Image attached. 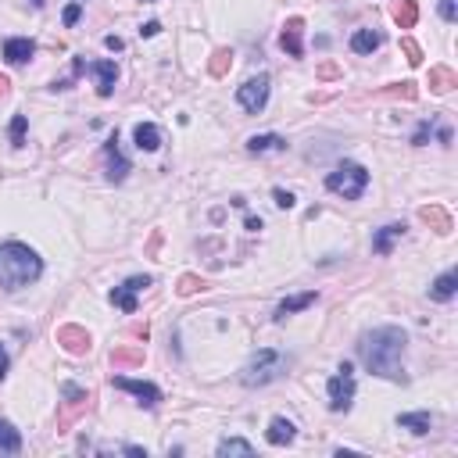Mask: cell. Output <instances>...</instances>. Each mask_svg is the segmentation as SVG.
<instances>
[{"label": "cell", "instance_id": "cell-20", "mask_svg": "<svg viewBox=\"0 0 458 458\" xmlns=\"http://www.w3.org/2000/svg\"><path fill=\"white\" fill-rule=\"evenodd\" d=\"M133 140H136L140 151H158V147H161V129H158L154 122H140V126L133 129Z\"/></svg>", "mask_w": 458, "mask_h": 458}, {"label": "cell", "instance_id": "cell-14", "mask_svg": "<svg viewBox=\"0 0 458 458\" xmlns=\"http://www.w3.org/2000/svg\"><path fill=\"white\" fill-rule=\"evenodd\" d=\"M33 54H36V43H33V40H25V36L4 40V61H8V65H25Z\"/></svg>", "mask_w": 458, "mask_h": 458}, {"label": "cell", "instance_id": "cell-46", "mask_svg": "<svg viewBox=\"0 0 458 458\" xmlns=\"http://www.w3.org/2000/svg\"><path fill=\"white\" fill-rule=\"evenodd\" d=\"M247 229H251V233H258V229H262V218H258V215H251V218H247Z\"/></svg>", "mask_w": 458, "mask_h": 458}, {"label": "cell", "instance_id": "cell-10", "mask_svg": "<svg viewBox=\"0 0 458 458\" xmlns=\"http://www.w3.org/2000/svg\"><path fill=\"white\" fill-rule=\"evenodd\" d=\"M104 154H107V183H126V176H129V158L119 151V133L114 136H107V143H104Z\"/></svg>", "mask_w": 458, "mask_h": 458}, {"label": "cell", "instance_id": "cell-6", "mask_svg": "<svg viewBox=\"0 0 458 458\" xmlns=\"http://www.w3.org/2000/svg\"><path fill=\"white\" fill-rule=\"evenodd\" d=\"M269 76L262 72V76H254V79H247L240 90H237V104L247 111V114H262L265 111V104H269Z\"/></svg>", "mask_w": 458, "mask_h": 458}, {"label": "cell", "instance_id": "cell-2", "mask_svg": "<svg viewBox=\"0 0 458 458\" xmlns=\"http://www.w3.org/2000/svg\"><path fill=\"white\" fill-rule=\"evenodd\" d=\"M40 276H43V262L33 247H25L18 240L0 244V286L4 290H25Z\"/></svg>", "mask_w": 458, "mask_h": 458}, {"label": "cell", "instance_id": "cell-12", "mask_svg": "<svg viewBox=\"0 0 458 458\" xmlns=\"http://www.w3.org/2000/svg\"><path fill=\"white\" fill-rule=\"evenodd\" d=\"M301 33H305V18L294 15V18H286L283 25V36H279V47L290 54V57H305V43H301Z\"/></svg>", "mask_w": 458, "mask_h": 458}, {"label": "cell", "instance_id": "cell-26", "mask_svg": "<svg viewBox=\"0 0 458 458\" xmlns=\"http://www.w3.org/2000/svg\"><path fill=\"white\" fill-rule=\"evenodd\" d=\"M18 451H22V433L8 419H0V454H18Z\"/></svg>", "mask_w": 458, "mask_h": 458}, {"label": "cell", "instance_id": "cell-44", "mask_svg": "<svg viewBox=\"0 0 458 458\" xmlns=\"http://www.w3.org/2000/svg\"><path fill=\"white\" fill-rule=\"evenodd\" d=\"M86 72V61H83V57H76V61H72V76H83Z\"/></svg>", "mask_w": 458, "mask_h": 458}, {"label": "cell", "instance_id": "cell-3", "mask_svg": "<svg viewBox=\"0 0 458 458\" xmlns=\"http://www.w3.org/2000/svg\"><path fill=\"white\" fill-rule=\"evenodd\" d=\"M286 369H290V355H283L276 348H262L258 355H251V362L240 369V383L244 387H269L276 383L279 376H286Z\"/></svg>", "mask_w": 458, "mask_h": 458}, {"label": "cell", "instance_id": "cell-48", "mask_svg": "<svg viewBox=\"0 0 458 458\" xmlns=\"http://www.w3.org/2000/svg\"><path fill=\"white\" fill-rule=\"evenodd\" d=\"M147 4H154V0H147Z\"/></svg>", "mask_w": 458, "mask_h": 458}, {"label": "cell", "instance_id": "cell-15", "mask_svg": "<svg viewBox=\"0 0 458 458\" xmlns=\"http://www.w3.org/2000/svg\"><path fill=\"white\" fill-rule=\"evenodd\" d=\"M294 437H298V426H294L290 419H283V416H276V419L269 423V430H265V440H269L272 447H286V444H294Z\"/></svg>", "mask_w": 458, "mask_h": 458}, {"label": "cell", "instance_id": "cell-25", "mask_svg": "<svg viewBox=\"0 0 458 458\" xmlns=\"http://www.w3.org/2000/svg\"><path fill=\"white\" fill-rule=\"evenodd\" d=\"M247 151H251V154L286 151V140H283V136H276V133H262V136H251V140H247Z\"/></svg>", "mask_w": 458, "mask_h": 458}, {"label": "cell", "instance_id": "cell-43", "mask_svg": "<svg viewBox=\"0 0 458 458\" xmlns=\"http://www.w3.org/2000/svg\"><path fill=\"white\" fill-rule=\"evenodd\" d=\"M122 451H126V454H143V458H147V447H140V444H126Z\"/></svg>", "mask_w": 458, "mask_h": 458}, {"label": "cell", "instance_id": "cell-32", "mask_svg": "<svg viewBox=\"0 0 458 458\" xmlns=\"http://www.w3.org/2000/svg\"><path fill=\"white\" fill-rule=\"evenodd\" d=\"M433 129H437V122H433V119H423L419 129L412 133V147H426V140L433 136Z\"/></svg>", "mask_w": 458, "mask_h": 458}, {"label": "cell", "instance_id": "cell-19", "mask_svg": "<svg viewBox=\"0 0 458 458\" xmlns=\"http://www.w3.org/2000/svg\"><path fill=\"white\" fill-rule=\"evenodd\" d=\"M454 290H458V272L451 269V272H444V276H437V279H433V286H430V298H433V301H451V298H454Z\"/></svg>", "mask_w": 458, "mask_h": 458}, {"label": "cell", "instance_id": "cell-23", "mask_svg": "<svg viewBox=\"0 0 458 458\" xmlns=\"http://www.w3.org/2000/svg\"><path fill=\"white\" fill-rule=\"evenodd\" d=\"M454 86H458L454 69H447V65L430 69V90H433V93H447V90H454Z\"/></svg>", "mask_w": 458, "mask_h": 458}, {"label": "cell", "instance_id": "cell-40", "mask_svg": "<svg viewBox=\"0 0 458 458\" xmlns=\"http://www.w3.org/2000/svg\"><path fill=\"white\" fill-rule=\"evenodd\" d=\"M104 47L107 50H126V40L122 36H104Z\"/></svg>", "mask_w": 458, "mask_h": 458}, {"label": "cell", "instance_id": "cell-9", "mask_svg": "<svg viewBox=\"0 0 458 458\" xmlns=\"http://www.w3.org/2000/svg\"><path fill=\"white\" fill-rule=\"evenodd\" d=\"M61 394H65L69 401H65V409H61V419H57V433H69L72 419H76L79 412H86V405H90V394H86L83 387H76V383H65V387H61Z\"/></svg>", "mask_w": 458, "mask_h": 458}, {"label": "cell", "instance_id": "cell-36", "mask_svg": "<svg viewBox=\"0 0 458 458\" xmlns=\"http://www.w3.org/2000/svg\"><path fill=\"white\" fill-rule=\"evenodd\" d=\"M315 76H319V79H336V76H340V65H336V61H322V65L315 69Z\"/></svg>", "mask_w": 458, "mask_h": 458}, {"label": "cell", "instance_id": "cell-18", "mask_svg": "<svg viewBox=\"0 0 458 458\" xmlns=\"http://www.w3.org/2000/svg\"><path fill=\"white\" fill-rule=\"evenodd\" d=\"M390 18H394L401 29H416V22H419V4H416V0H394Z\"/></svg>", "mask_w": 458, "mask_h": 458}, {"label": "cell", "instance_id": "cell-11", "mask_svg": "<svg viewBox=\"0 0 458 458\" xmlns=\"http://www.w3.org/2000/svg\"><path fill=\"white\" fill-rule=\"evenodd\" d=\"M57 344H61L69 355H76V358L90 355V348H93V340H90V333L83 326H57Z\"/></svg>", "mask_w": 458, "mask_h": 458}, {"label": "cell", "instance_id": "cell-5", "mask_svg": "<svg viewBox=\"0 0 458 458\" xmlns=\"http://www.w3.org/2000/svg\"><path fill=\"white\" fill-rule=\"evenodd\" d=\"M326 394H329V409L333 412H348L351 401H355V376H351V362H340L336 376L326 383Z\"/></svg>", "mask_w": 458, "mask_h": 458}, {"label": "cell", "instance_id": "cell-13", "mask_svg": "<svg viewBox=\"0 0 458 458\" xmlns=\"http://www.w3.org/2000/svg\"><path fill=\"white\" fill-rule=\"evenodd\" d=\"M401 237H405V222H390V225H383V229H376V233H372V251L387 258Z\"/></svg>", "mask_w": 458, "mask_h": 458}, {"label": "cell", "instance_id": "cell-34", "mask_svg": "<svg viewBox=\"0 0 458 458\" xmlns=\"http://www.w3.org/2000/svg\"><path fill=\"white\" fill-rule=\"evenodd\" d=\"M272 201H276V208H283V211H290V208L298 204V197H294L290 190H283V187H276V190H272Z\"/></svg>", "mask_w": 458, "mask_h": 458}, {"label": "cell", "instance_id": "cell-41", "mask_svg": "<svg viewBox=\"0 0 458 458\" xmlns=\"http://www.w3.org/2000/svg\"><path fill=\"white\" fill-rule=\"evenodd\" d=\"M8 351H4V344H0V383H4V376H8Z\"/></svg>", "mask_w": 458, "mask_h": 458}, {"label": "cell", "instance_id": "cell-21", "mask_svg": "<svg viewBox=\"0 0 458 458\" xmlns=\"http://www.w3.org/2000/svg\"><path fill=\"white\" fill-rule=\"evenodd\" d=\"M419 218L430 222V225L437 229V233H444V237L451 233V215H447L440 204H426V208H419Z\"/></svg>", "mask_w": 458, "mask_h": 458}, {"label": "cell", "instance_id": "cell-4", "mask_svg": "<svg viewBox=\"0 0 458 458\" xmlns=\"http://www.w3.org/2000/svg\"><path fill=\"white\" fill-rule=\"evenodd\" d=\"M365 187H369V172L358 161H344L326 176V190L340 194L344 201H358L365 194Z\"/></svg>", "mask_w": 458, "mask_h": 458}, {"label": "cell", "instance_id": "cell-17", "mask_svg": "<svg viewBox=\"0 0 458 458\" xmlns=\"http://www.w3.org/2000/svg\"><path fill=\"white\" fill-rule=\"evenodd\" d=\"M315 301H319V294H315V290H305V294H298V298H286V301H279V305H276V315H272V319H276V322H283L286 315L305 312V308H312Z\"/></svg>", "mask_w": 458, "mask_h": 458}, {"label": "cell", "instance_id": "cell-31", "mask_svg": "<svg viewBox=\"0 0 458 458\" xmlns=\"http://www.w3.org/2000/svg\"><path fill=\"white\" fill-rule=\"evenodd\" d=\"M25 129H29V119L25 114H15L11 119V143L15 147H25Z\"/></svg>", "mask_w": 458, "mask_h": 458}, {"label": "cell", "instance_id": "cell-47", "mask_svg": "<svg viewBox=\"0 0 458 458\" xmlns=\"http://www.w3.org/2000/svg\"><path fill=\"white\" fill-rule=\"evenodd\" d=\"M33 8H43V0H33Z\"/></svg>", "mask_w": 458, "mask_h": 458}, {"label": "cell", "instance_id": "cell-29", "mask_svg": "<svg viewBox=\"0 0 458 458\" xmlns=\"http://www.w3.org/2000/svg\"><path fill=\"white\" fill-rule=\"evenodd\" d=\"M204 279L201 276H194V272H187V276H180V286H176V294L180 298H190V294H197V290H204Z\"/></svg>", "mask_w": 458, "mask_h": 458}, {"label": "cell", "instance_id": "cell-33", "mask_svg": "<svg viewBox=\"0 0 458 458\" xmlns=\"http://www.w3.org/2000/svg\"><path fill=\"white\" fill-rule=\"evenodd\" d=\"M401 50L409 54V65H412V69H419V65H423V47H419L416 40H409V36H405V40H401Z\"/></svg>", "mask_w": 458, "mask_h": 458}, {"label": "cell", "instance_id": "cell-30", "mask_svg": "<svg viewBox=\"0 0 458 458\" xmlns=\"http://www.w3.org/2000/svg\"><path fill=\"white\" fill-rule=\"evenodd\" d=\"M218 454H254V447L247 440H240V437H225L218 444Z\"/></svg>", "mask_w": 458, "mask_h": 458}, {"label": "cell", "instance_id": "cell-8", "mask_svg": "<svg viewBox=\"0 0 458 458\" xmlns=\"http://www.w3.org/2000/svg\"><path fill=\"white\" fill-rule=\"evenodd\" d=\"M111 387H119V390H126V394H133L143 409H158L161 405V390L154 387V383H147V380H129V376H111Z\"/></svg>", "mask_w": 458, "mask_h": 458}, {"label": "cell", "instance_id": "cell-22", "mask_svg": "<svg viewBox=\"0 0 458 458\" xmlns=\"http://www.w3.org/2000/svg\"><path fill=\"white\" fill-rule=\"evenodd\" d=\"M380 43H383V33H376V29H358L351 36V50L355 54H372V50H380Z\"/></svg>", "mask_w": 458, "mask_h": 458}, {"label": "cell", "instance_id": "cell-45", "mask_svg": "<svg viewBox=\"0 0 458 458\" xmlns=\"http://www.w3.org/2000/svg\"><path fill=\"white\" fill-rule=\"evenodd\" d=\"M8 90H11V79H8L4 72H0V97H8Z\"/></svg>", "mask_w": 458, "mask_h": 458}, {"label": "cell", "instance_id": "cell-7", "mask_svg": "<svg viewBox=\"0 0 458 458\" xmlns=\"http://www.w3.org/2000/svg\"><path fill=\"white\" fill-rule=\"evenodd\" d=\"M151 283H154L151 276H129L122 286H114V290H111V305H114V308H122L126 315H133V312H136V294L147 290Z\"/></svg>", "mask_w": 458, "mask_h": 458}, {"label": "cell", "instance_id": "cell-38", "mask_svg": "<svg viewBox=\"0 0 458 458\" xmlns=\"http://www.w3.org/2000/svg\"><path fill=\"white\" fill-rule=\"evenodd\" d=\"M79 15H83V8H79V0H76V4H69V8H65V25H76V22H79Z\"/></svg>", "mask_w": 458, "mask_h": 458}, {"label": "cell", "instance_id": "cell-1", "mask_svg": "<svg viewBox=\"0 0 458 458\" xmlns=\"http://www.w3.org/2000/svg\"><path fill=\"white\" fill-rule=\"evenodd\" d=\"M405 348L409 333L401 326H380L372 333H362L358 340V358L372 376H383L390 383H405Z\"/></svg>", "mask_w": 458, "mask_h": 458}, {"label": "cell", "instance_id": "cell-24", "mask_svg": "<svg viewBox=\"0 0 458 458\" xmlns=\"http://www.w3.org/2000/svg\"><path fill=\"white\" fill-rule=\"evenodd\" d=\"M397 426L401 430H412L416 437H423V433H430L433 419H430V412H405V416H397Z\"/></svg>", "mask_w": 458, "mask_h": 458}, {"label": "cell", "instance_id": "cell-16", "mask_svg": "<svg viewBox=\"0 0 458 458\" xmlns=\"http://www.w3.org/2000/svg\"><path fill=\"white\" fill-rule=\"evenodd\" d=\"M93 69V76H97V93L100 97H111L114 93V83H119V65L114 61H97V65H90Z\"/></svg>", "mask_w": 458, "mask_h": 458}, {"label": "cell", "instance_id": "cell-42", "mask_svg": "<svg viewBox=\"0 0 458 458\" xmlns=\"http://www.w3.org/2000/svg\"><path fill=\"white\" fill-rule=\"evenodd\" d=\"M433 133H437V140H440V143H444V147H447V143H451V129H447V126H437V129H433Z\"/></svg>", "mask_w": 458, "mask_h": 458}, {"label": "cell", "instance_id": "cell-39", "mask_svg": "<svg viewBox=\"0 0 458 458\" xmlns=\"http://www.w3.org/2000/svg\"><path fill=\"white\" fill-rule=\"evenodd\" d=\"M158 33H161V22H143V25H140V36H143V40H151V36H158Z\"/></svg>", "mask_w": 458, "mask_h": 458}, {"label": "cell", "instance_id": "cell-28", "mask_svg": "<svg viewBox=\"0 0 458 458\" xmlns=\"http://www.w3.org/2000/svg\"><path fill=\"white\" fill-rule=\"evenodd\" d=\"M111 365H143V348H114Z\"/></svg>", "mask_w": 458, "mask_h": 458}, {"label": "cell", "instance_id": "cell-27", "mask_svg": "<svg viewBox=\"0 0 458 458\" xmlns=\"http://www.w3.org/2000/svg\"><path fill=\"white\" fill-rule=\"evenodd\" d=\"M229 69H233V50H229V47H218V50L211 54V61H208V72H211L215 79H222Z\"/></svg>", "mask_w": 458, "mask_h": 458}, {"label": "cell", "instance_id": "cell-35", "mask_svg": "<svg viewBox=\"0 0 458 458\" xmlns=\"http://www.w3.org/2000/svg\"><path fill=\"white\" fill-rule=\"evenodd\" d=\"M390 97H405V100H416L419 97V90H416V83H394L390 90H387Z\"/></svg>", "mask_w": 458, "mask_h": 458}, {"label": "cell", "instance_id": "cell-37", "mask_svg": "<svg viewBox=\"0 0 458 458\" xmlns=\"http://www.w3.org/2000/svg\"><path fill=\"white\" fill-rule=\"evenodd\" d=\"M440 18H444V22H454V18H458L454 0H440Z\"/></svg>", "mask_w": 458, "mask_h": 458}]
</instances>
